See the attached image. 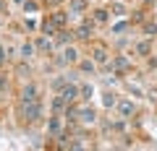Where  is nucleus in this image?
I'll list each match as a JSON object with an SVG mask.
<instances>
[{"instance_id":"0eeeda50","label":"nucleus","mask_w":157,"mask_h":151,"mask_svg":"<svg viewBox=\"0 0 157 151\" xmlns=\"http://www.w3.org/2000/svg\"><path fill=\"white\" fill-rule=\"evenodd\" d=\"M66 120H68V123H78V107L66 104Z\"/></svg>"},{"instance_id":"ddd939ff","label":"nucleus","mask_w":157,"mask_h":151,"mask_svg":"<svg viewBox=\"0 0 157 151\" xmlns=\"http://www.w3.org/2000/svg\"><path fill=\"white\" fill-rule=\"evenodd\" d=\"M86 8V0H71V11L78 13V11H84Z\"/></svg>"},{"instance_id":"c756f323","label":"nucleus","mask_w":157,"mask_h":151,"mask_svg":"<svg viewBox=\"0 0 157 151\" xmlns=\"http://www.w3.org/2000/svg\"><path fill=\"white\" fill-rule=\"evenodd\" d=\"M16 3H26V0H16Z\"/></svg>"},{"instance_id":"c85d7f7f","label":"nucleus","mask_w":157,"mask_h":151,"mask_svg":"<svg viewBox=\"0 0 157 151\" xmlns=\"http://www.w3.org/2000/svg\"><path fill=\"white\" fill-rule=\"evenodd\" d=\"M3 8H6V0H0V11H3Z\"/></svg>"},{"instance_id":"5701e85b","label":"nucleus","mask_w":157,"mask_h":151,"mask_svg":"<svg viewBox=\"0 0 157 151\" xmlns=\"http://www.w3.org/2000/svg\"><path fill=\"white\" fill-rule=\"evenodd\" d=\"M126 29H128V23H115V26H113V31H115V34H121V31H126Z\"/></svg>"},{"instance_id":"6ab92c4d","label":"nucleus","mask_w":157,"mask_h":151,"mask_svg":"<svg viewBox=\"0 0 157 151\" xmlns=\"http://www.w3.org/2000/svg\"><path fill=\"white\" fill-rule=\"evenodd\" d=\"M115 68H118V70H126V68H128V60H126V57H118V60H115Z\"/></svg>"},{"instance_id":"2f4dec72","label":"nucleus","mask_w":157,"mask_h":151,"mask_svg":"<svg viewBox=\"0 0 157 151\" xmlns=\"http://www.w3.org/2000/svg\"><path fill=\"white\" fill-rule=\"evenodd\" d=\"M0 47H3V45H0Z\"/></svg>"},{"instance_id":"1a4fd4ad","label":"nucleus","mask_w":157,"mask_h":151,"mask_svg":"<svg viewBox=\"0 0 157 151\" xmlns=\"http://www.w3.org/2000/svg\"><path fill=\"white\" fill-rule=\"evenodd\" d=\"M118 107H121V112H123V115H134V112H136V104H134V102H128V99L118 102Z\"/></svg>"},{"instance_id":"2eb2a0df","label":"nucleus","mask_w":157,"mask_h":151,"mask_svg":"<svg viewBox=\"0 0 157 151\" xmlns=\"http://www.w3.org/2000/svg\"><path fill=\"white\" fill-rule=\"evenodd\" d=\"M71 39H73L71 31H60V34H58V42H60V45H66V42H71Z\"/></svg>"},{"instance_id":"7ed1b4c3","label":"nucleus","mask_w":157,"mask_h":151,"mask_svg":"<svg viewBox=\"0 0 157 151\" xmlns=\"http://www.w3.org/2000/svg\"><path fill=\"white\" fill-rule=\"evenodd\" d=\"M60 96L66 99V104H73V102L81 96V89H76V86H63V89H60Z\"/></svg>"},{"instance_id":"a211bd4d","label":"nucleus","mask_w":157,"mask_h":151,"mask_svg":"<svg viewBox=\"0 0 157 151\" xmlns=\"http://www.w3.org/2000/svg\"><path fill=\"white\" fill-rule=\"evenodd\" d=\"M37 3H34V0H26V3H24V11H29V13H34V11H37Z\"/></svg>"},{"instance_id":"cd10ccee","label":"nucleus","mask_w":157,"mask_h":151,"mask_svg":"<svg viewBox=\"0 0 157 151\" xmlns=\"http://www.w3.org/2000/svg\"><path fill=\"white\" fill-rule=\"evenodd\" d=\"M47 3H50V5H58V3H60V0H47Z\"/></svg>"},{"instance_id":"20e7f679","label":"nucleus","mask_w":157,"mask_h":151,"mask_svg":"<svg viewBox=\"0 0 157 151\" xmlns=\"http://www.w3.org/2000/svg\"><path fill=\"white\" fill-rule=\"evenodd\" d=\"M73 37H76V39H89V37H92V23L84 21L81 26L76 29V31H73Z\"/></svg>"},{"instance_id":"6e6552de","label":"nucleus","mask_w":157,"mask_h":151,"mask_svg":"<svg viewBox=\"0 0 157 151\" xmlns=\"http://www.w3.org/2000/svg\"><path fill=\"white\" fill-rule=\"evenodd\" d=\"M92 57H94V63H100V65H105V63L110 60V55H107L102 47H94V55H92Z\"/></svg>"},{"instance_id":"4be33fe9","label":"nucleus","mask_w":157,"mask_h":151,"mask_svg":"<svg viewBox=\"0 0 157 151\" xmlns=\"http://www.w3.org/2000/svg\"><path fill=\"white\" fill-rule=\"evenodd\" d=\"M94 18H97V21H107V11H102V8L94 11Z\"/></svg>"},{"instance_id":"f03ea898","label":"nucleus","mask_w":157,"mask_h":151,"mask_svg":"<svg viewBox=\"0 0 157 151\" xmlns=\"http://www.w3.org/2000/svg\"><path fill=\"white\" fill-rule=\"evenodd\" d=\"M78 123H84V125L97 123V112L92 107H78Z\"/></svg>"},{"instance_id":"7c9ffc66","label":"nucleus","mask_w":157,"mask_h":151,"mask_svg":"<svg viewBox=\"0 0 157 151\" xmlns=\"http://www.w3.org/2000/svg\"><path fill=\"white\" fill-rule=\"evenodd\" d=\"M147 3H152V0H147Z\"/></svg>"},{"instance_id":"9b49d317","label":"nucleus","mask_w":157,"mask_h":151,"mask_svg":"<svg viewBox=\"0 0 157 151\" xmlns=\"http://www.w3.org/2000/svg\"><path fill=\"white\" fill-rule=\"evenodd\" d=\"M63 60H68V63H76V60H78V52L73 50V47H66V52H63Z\"/></svg>"},{"instance_id":"f257e3e1","label":"nucleus","mask_w":157,"mask_h":151,"mask_svg":"<svg viewBox=\"0 0 157 151\" xmlns=\"http://www.w3.org/2000/svg\"><path fill=\"white\" fill-rule=\"evenodd\" d=\"M39 115H42V110H39V102H21V117L26 120V123H37Z\"/></svg>"},{"instance_id":"4468645a","label":"nucleus","mask_w":157,"mask_h":151,"mask_svg":"<svg viewBox=\"0 0 157 151\" xmlns=\"http://www.w3.org/2000/svg\"><path fill=\"white\" fill-rule=\"evenodd\" d=\"M47 130H50L52 135H58V133H60V120H50V125H47Z\"/></svg>"},{"instance_id":"412c9836","label":"nucleus","mask_w":157,"mask_h":151,"mask_svg":"<svg viewBox=\"0 0 157 151\" xmlns=\"http://www.w3.org/2000/svg\"><path fill=\"white\" fill-rule=\"evenodd\" d=\"M136 50H139V55H149V42H141Z\"/></svg>"},{"instance_id":"39448f33","label":"nucleus","mask_w":157,"mask_h":151,"mask_svg":"<svg viewBox=\"0 0 157 151\" xmlns=\"http://www.w3.org/2000/svg\"><path fill=\"white\" fill-rule=\"evenodd\" d=\"M34 99H37V86L26 84V86H24V91H21V102H34Z\"/></svg>"},{"instance_id":"dca6fc26","label":"nucleus","mask_w":157,"mask_h":151,"mask_svg":"<svg viewBox=\"0 0 157 151\" xmlns=\"http://www.w3.org/2000/svg\"><path fill=\"white\" fill-rule=\"evenodd\" d=\"M32 52H34L32 45H24V47H21V57H24V60H26V57H32Z\"/></svg>"},{"instance_id":"9d476101","label":"nucleus","mask_w":157,"mask_h":151,"mask_svg":"<svg viewBox=\"0 0 157 151\" xmlns=\"http://www.w3.org/2000/svg\"><path fill=\"white\" fill-rule=\"evenodd\" d=\"M52 21H55L58 23V29H63V26H66V21H68V16H66V13H63V11H58V13H52Z\"/></svg>"},{"instance_id":"f8f14e48","label":"nucleus","mask_w":157,"mask_h":151,"mask_svg":"<svg viewBox=\"0 0 157 151\" xmlns=\"http://www.w3.org/2000/svg\"><path fill=\"white\" fill-rule=\"evenodd\" d=\"M37 47H39V50H45V52H50V50H52V42L45 39V37H39V39H37Z\"/></svg>"},{"instance_id":"b1692460","label":"nucleus","mask_w":157,"mask_h":151,"mask_svg":"<svg viewBox=\"0 0 157 151\" xmlns=\"http://www.w3.org/2000/svg\"><path fill=\"white\" fill-rule=\"evenodd\" d=\"M113 104H115V96H113V94H105V107H113Z\"/></svg>"},{"instance_id":"f3484780","label":"nucleus","mask_w":157,"mask_h":151,"mask_svg":"<svg viewBox=\"0 0 157 151\" xmlns=\"http://www.w3.org/2000/svg\"><path fill=\"white\" fill-rule=\"evenodd\" d=\"M6 89H8V78H6V76H0V99L6 96Z\"/></svg>"},{"instance_id":"423d86ee","label":"nucleus","mask_w":157,"mask_h":151,"mask_svg":"<svg viewBox=\"0 0 157 151\" xmlns=\"http://www.w3.org/2000/svg\"><path fill=\"white\" fill-rule=\"evenodd\" d=\"M42 31H45V37H52V34L58 31V23L52 21V18H45V21H42Z\"/></svg>"},{"instance_id":"aec40b11","label":"nucleus","mask_w":157,"mask_h":151,"mask_svg":"<svg viewBox=\"0 0 157 151\" xmlns=\"http://www.w3.org/2000/svg\"><path fill=\"white\" fill-rule=\"evenodd\" d=\"M92 91H94V89H92V84H84V86H81V96H86V99L92 96Z\"/></svg>"},{"instance_id":"393cba45","label":"nucleus","mask_w":157,"mask_h":151,"mask_svg":"<svg viewBox=\"0 0 157 151\" xmlns=\"http://www.w3.org/2000/svg\"><path fill=\"white\" fill-rule=\"evenodd\" d=\"M81 70H86V73H92V70H94V63H81Z\"/></svg>"},{"instance_id":"a878e982","label":"nucleus","mask_w":157,"mask_h":151,"mask_svg":"<svg viewBox=\"0 0 157 151\" xmlns=\"http://www.w3.org/2000/svg\"><path fill=\"white\" fill-rule=\"evenodd\" d=\"M144 31H147V34H155V31H157V26H155V23H147Z\"/></svg>"},{"instance_id":"bb28decb","label":"nucleus","mask_w":157,"mask_h":151,"mask_svg":"<svg viewBox=\"0 0 157 151\" xmlns=\"http://www.w3.org/2000/svg\"><path fill=\"white\" fill-rule=\"evenodd\" d=\"M3 63H6V50L0 47V65H3Z\"/></svg>"}]
</instances>
